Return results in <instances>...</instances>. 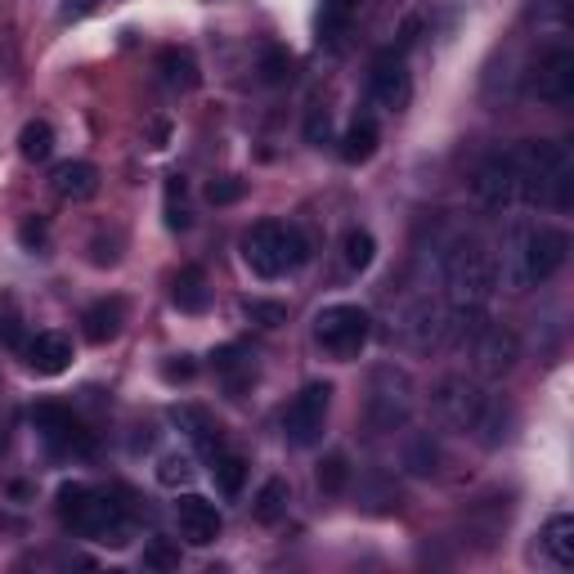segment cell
Segmentation results:
<instances>
[{"mask_svg":"<svg viewBox=\"0 0 574 574\" xmlns=\"http://www.w3.org/2000/svg\"><path fill=\"white\" fill-rule=\"evenodd\" d=\"M0 342H6V346H19V351L28 346V342H23V327H19L14 314H0Z\"/></svg>","mask_w":574,"mask_h":574,"instance_id":"42","label":"cell"},{"mask_svg":"<svg viewBox=\"0 0 574 574\" xmlns=\"http://www.w3.org/2000/svg\"><path fill=\"white\" fill-rule=\"evenodd\" d=\"M242 261L252 265L257 279H283L310 261V242L296 225L261 220V225H252L248 238H242Z\"/></svg>","mask_w":574,"mask_h":574,"instance_id":"4","label":"cell"},{"mask_svg":"<svg viewBox=\"0 0 574 574\" xmlns=\"http://www.w3.org/2000/svg\"><path fill=\"white\" fill-rule=\"evenodd\" d=\"M305 144H314V148L333 144V113H327V108H310V117H305Z\"/></svg>","mask_w":574,"mask_h":574,"instance_id":"35","label":"cell"},{"mask_svg":"<svg viewBox=\"0 0 574 574\" xmlns=\"http://www.w3.org/2000/svg\"><path fill=\"white\" fill-rule=\"evenodd\" d=\"M327 408H333V386L327 382H310L292 404H288V414H283V436L288 445L305 449L323 436V422H327Z\"/></svg>","mask_w":574,"mask_h":574,"instance_id":"8","label":"cell"},{"mask_svg":"<svg viewBox=\"0 0 574 574\" xmlns=\"http://www.w3.org/2000/svg\"><path fill=\"white\" fill-rule=\"evenodd\" d=\"M19 153H23L28 161H45V157L54 153V126H50V122H28V126L19 131Z\"/></svg>","mask_w":574,"mask_h":574,"instance_id":"30","label":"cell"},{"mask_svg":"<svg viewBox=\"0 0 574 574\" xmlns=\"http://www.w3.org/2000/svg\"><path fill=\"white\" fill-rule=\"evenodd\" d=\"M157 480L167 484V489H180L194 480V458L189 453H161L157 458Z\"/></svg>","mask_w":574,"mask_h":574,"instance_id":"32","label":"cell"},{"mask_svg":"<svg viewBox=\"0 0 574 574\" xmlns=\"http://www.w3.org/2000/svg\"><path fill=\"white\" fill-rule=\"evenodd\" d=\"M534 95L543 100V104H570L574 100V50L565 45V41H556V45H547L543 54H539V63H534Z\"/></svg>","mask_w":574,"mask_h":574,"instance_id":"11","label":"cell"},{"mask_svg":"<svg viewBox=\"0 0 574 574\" xmlns=\"http://www.w3.org/2000/svg\"><path fill=\"white\" fill-rule=\"evenodd\" d=\"M198 368H194V359L189 355H176L171 364H161V377H167V382H189Z\"/></svg>","mask_w":574,"mask_h":574,"instance_id":"41","label":"cell"},{"mask_svg":"<svg viewBox=\"0 0 574 574\" xmlns=\"http://www.w3.org/2000/svg\"><path fill=\"white\" fill-rule=\"evenodd\" d=\"M512 427H516V414H512V404L508 399H499V395H489V404H484V414H480V422H476V440L484 445V449H499L508 436H512Z\"/></svg>","mask_w":574,"mask_h":574,"instance_id":"21","label":"cell"},{"mask_svg":"<svg viewBox=\"0 0 574 574\" xmlns=\"http://www.w3.org/2000/svg\"><path fill=\"white\" fill-rule=\"evenodd\" d=\"M368 91H373V104L386 108V113H404L408 100H414V72H408V59L404 50H382L373 59V72H368Z\"/></svg>","mask_w":574,"mask_h":574,"instance_id":"9","label":"cell"},{"mask_svg":"<svg viewBox=\"0 0 574 574\" xmlns=\"http://www.w3.org/2000/svg\"><path fill=\"white\" fill-rule=\"evenodd\" d=\"M144 570H157V574L180 570V547L171 539H148L144 543Z\"/></svg>","mask_w":574,"mask_h":574,"instance_id":"33","label":"cell"},{"mask_svg":"<svg viewBox=\"0 0 574 574\" xmlns=\"http://www.w3.org/2000/svg\"><path fill=\"white\" fill-rule=\"evenodd\" d=\"M23 359H28L32 373L59 377V373H67V364H72V337H63V333H36V337L23 346Z\"/></svg>","mask_w":574,"mask_h":574,"instance_id":"16","label":"cell"},{"mask_svg":"<svg viewBox=\"0 0 574 574\" xmlns=\"http://www.w3.org/2000/svg\"><path fill=\"white\" fill-rule=\"evenodd\" d=\"M211 462H216L211 471H216L220 494H225V499H238V494H242V480H248V462H242L238 453H225V449H220Z\"/></svg>","mask_w":574,"mask_h":574,"instance_id":"27","label":"cell"},{"mask_svg":"<svg viewBox=\"0 0 574 574\" xmlns=\"http://www.w3.org/2000/svg\"><path fill=\"white\" fill-rule=\"evenodd\" d=\"M440 279L458 310H480L499 288V265L476 233H458L440 252Z\"/></svg>","mask_w":574,"mask_h":574,"instance_id":"2","label":"cell"},{"mask_svg":"<svg viewBox=\"0 0 574 574\" xmlns=\"http://www.w3.org/2000/svg\"><path fill=\"white\" fill-rule=\"evenodd\" d=\"M355 10H359V0H323V28L337 32Z\"/></svg>","mask_w":574,"mask_h":574,"instance_id":"37","label":"cell"},{"mask_svg":"<svg viewBox=\"0 0 574 574\" xmlns=\"http://www.w3.org/2000/svg\"><path fill=\"white\" fill-rule=\"evenodd\" d=\"M471 359L480 377H508L521 359V342L512 327H476L471 337Z\"/></svg>","mask_w":574,"mask_h":574,"instance_id":"12","label":"cell"},{"mask_svg":"<svg viewBox=\"0 0 574 574\" xmlns=\"http://www.w3.org/2000/svg\"><path fill=\"white\" fill-rule=\"evenodd\" d=\"M476 198H480V207H489V211L521 207V198H516V161H512V148H508V153H494V157H489L484 167L476 171Z\"/></svg>","mask_w":574,"mask_h":574,"instance_id":"13","label":"cell"},{"mask_svg":"<svg viewBox=\"0 0 574 574\" xmlns=\"http://www.w3.org/2000/svg\"><path fill=\"white\" fill-rule=\"evenodd\" d=\"M176 427L207 453V458H216L220 449H225V436H220V427L211 422V414H207V408H194V404H185V408H176Z\"/></svg>","mask_w":574,"mask_h":574,"instance_id":"20","label":"cell"},{"mask_svg":"<svg viewBox=\"0 0 574 574\" xmlns=\"http://www.w3.org/2000/svg\"><path fill=\"white\" fill-rule=\"evenodd\" d=\"M431 399H436L440 422L453 427V431H476V422H480V414H484V404H489L484 386L471 382V377H445V382L436 386Z\"/></svg>","mask_w":574,"mask_h":574,"instance_id":"10","label":"cell"},{"mask_svg":"<svg viewBox=\"0 0 574 574\" xmlns=\"http://www.w3.org/2000/svg\"><path fill=\"white\" fill-rule=\"evenodd\" d=\"M373 337V319L364 305H327L314 314V342L327 359H337V364H351L364 355Z\"/></svg>","mask_w":574,"mask_h":574,"instance_id":"5","label":"cell"},{"mask_svg":"<svg viewBox=\"0 0 574 574\" xmlns=\"http://www.w3.org/2000/svg\"><path fill=\"white\" fill-rule=\"evenodd\" d=\"M171 301L180 314H202L211 305V288H207V270L202 265H185L171 283Z\"/></svg>","mask_w":574,"mask_h":574,"instance_id":"22","label":"cell"},{"mask_svg":"<svg viewBox=\"0 0 574 574\" xmlns=\"http://www.w3.org/2000/svg\"><path fill=\"white\" fill-rule=\"evenodd\" d=\"M404 467H408V476H436L440 471V445L431 436H414L404 445Z\"/></svg>","mask_w":574,"mask_h":574,"instance_id":"26","label":"cell"},{"mask_svg":"<svg viewBox=\"0 0 574 574\" xmlns=\"http://www.w3.org/2000/svg\"><path fill=\"white\" fill-rule=\"evenodd\" d=\"M399 337H404L408 346H418V351L445 346V314H440L431 301H414V305L399 314Z\"/></svg>","mask_w":574,"mask_h":574,"instance_id":"15","label":"cell"},{"mask_svg":"<svg viewBox=\"0 0 574 574\" xmlns=\"http://www.w3.org/2000/svg\"><path fill=\"white\" fill-rule=\"evenodd\" d=\"M377 122L373 117H355L351 126H346V135H342V161L346 167H364V161L377 153Z\"/></svg>","mask_w":574,"mask_h":574,"instance_id":"23","label":"cell"},{"mask_svg":"<svg viewBox=\"0 0 574 574\" xmlns=\"http://www.w3.org/2000/svg\"><path fill=\"white\" fill-rule=\"evenodd\" d=\"M189 225H194L189 185H185V176H171V180H167V229H171V233H185Z\"/></svg>","mask_w":574,"mask_h":574,"instance_id":"28","label":"cell"},{"mask_svg":"<svg viewBox=\"0 0 574 574\" xmlns=\"http://www.w3.org/2000/svg\"><path fill=\"white\" fill-rule=\"evenodd\" d=\"M19 242H23V248L28 252H45V242H50V225L45 220H23V229H19Z\"/></svg>","mask_w":574,"mask_h":574,"instance_id":"38","label":"cell"},{"mask_svg":"<svg viewBox=\"0 0 574 574\" xmlns=\"http://www.w3.org/2000/svg\"><path fill=\"white\" fill-rule=\"evenodd\" d=\"M50 189L63 202H91L100 194V171L91 167V161H59L54 176H50Z\"/></svg>","mask_w":574,"mask_h":574,"instance_id":"17","label":"cell"},{"mask_svg":"<svg viewBox=\"0 0 574 574\" xmlns=\"http://www.w3.org/2000/svg\"><path fill=\"white\" fill-rule=\"evenodd\" d=\"M122 323H126V301L104 296V301H95L86 314H81V333H86L91 346H108L122 333Z\"/></svg>","mask_w":574,"mask_h":574,"instance_id":"18","label":"cell"},{"mask_svg":"<svg viewBox=\"0 0 574 574\" xmlns=\"http://www.w3.org/2000/svg\"><path fill=\"white\" fill-rule=\"evenodd\" d=\"M570 257V233L556 225H508L503 233V288L508 292H534L539 283H547Z\"/></svg>","mask_w":574,"mask_h":574,"instance_id":"1","label":"cell"},{"mask_svg":"<svg viewBox=\"0 0 574 574\" xmlns=\"http://www.w3.org/2000/svg\"><path fill=\"white\" fill-rule=\"evenodd\" d=\"M543 552L552 556V565L556 570H570L574 565V516H565V512H556L547 525H543Z\"/></svg>","mask_w":574,"mask_h":574,"instance_id":"24","label":"cell"},{"mask_svg":"<svg viewBox=\"0 0 574 574\" xmlns=\"http://www.w3.org/2000/svg\"><path fill=\"white\" fill-rule=\"evenodd\" d=\"M117 248H122L117 238H104V233H100V238L91 242V265H100V270L117 265V261H122V252H117Z\"/></svg>","mask_w":574,"mask_h":574,"instance_id":"39","label":"cell"},{"mask_svg":"<svg viewBox=\"0 0 574 574\" xmlns=\"http://www.w3.org/2000/svg\"><path fill=\"white\" fill-rule=\"evenodd\" d=\"M314 480H319L323 494H346V484H351V462H346V453H327V458L319 462Z\"/></svg>","mask_w":574,"mask_h":574,"instance_id":"31","label":"cell"},{"mask_svg":"<svg viewBox=\"0 0 574 574\" xmlns=\"http://www.w3.org/2000/svg\"><path fill=\"white\" fill-rule=\"evenodd\" d=\"M59 521L81 539H100L113 547H122L131 534L126 503H113V494H95L91 484H76V480L59 489Z\"/></svg>","mask_w":574,"mask_h":574,"instance_id":"3","label":"cell"},{"mask_svg":"<svg viewBox=\"0 0 574 574\" xmlns=\"http://www.w3.org/2000/svg\"><path fill=\"white\" fill-rule=\"evenodd\" d=\"M261 76L270 81V86H283V81L292 76V54L288 50H265V59H261Z\"/></svg>","mask_w":574,"mask_h":574,"instance_id":"36","label":"cell"},{"mask_svg":"<svg viewBox=\"0 0 574 574\" xmlns=\"http://www.w3.org/2000/svg\"><path fill=\"white\" fill-rule=\"evenodd\" d=\"M32 427H36V436L54 449V453H72V458H91L95 453V436L86 431V422H81L72 408H63V404H36L32 408Z\"/></svg>","mask_w":574,"mask_h":574,"instance_id":"7","label":"cell"},{"mask_svg":"<svg viewBox=\"0 0 574 574\" xmlns=\"http://www.w3.org/2000/svg\"><path fill=\"white\" fill-rule=\"evenodd\" d=\"M176 525H180V539H185V543L211 547V543L220 539V530H225V516H220V508H216L211 499H202V494H180V499H176Z\"/></svg>","mask_w":574,"mask_h":574,"instance_id":"14","label":"cell"},{"mask_svg":"<svg viewBox=\"0 0 574 574\" xmlns=\"http://www.w3.org/2000/svg\"><path fill=\"white\" fill-rule=\"evenodd\" d=\"M288 503H292V484L274 476V480H265V484H261V494H257L252 512H257V521H261V525H279V521L288 516Z\"/></svg>","mask_w":574,"mask_h":574,"instance_id":"25","label":"cell"},{"mask_svg":"<svg viewBox=\"0 0 574 574\" xmlns=\"http://www.w3.org/2000/svg\"><path fill=\"white\" fill-rule=\"evenodd\" d=\"M373 257H377V242H373V233L368 229H351L346 238H342V261H346V270H368L373 265Z\"/></svg>","mask_w":574,"mask_h":574,"instance_id":"29","label":"cell"},{"mask_svg":"<svg viewBox=\"0 0 574 574\" xmlns=\"http://www.w3.org/2000/svg\"><path fill=\"white\" fill-rule=\"evenodd\" d=\"M414 418V377L395 364L373 368L368 377V422L373 431H399Z\"/></svg>","mask_w":574,"mask_h":574,"instance_id":"6","label":"cell"},{"mask_svg":"<svg viewBox=\"0 0 574 574\" xmlns=\"http://www.w3.org/2000/svg\"><path fill=\"white\" fill-rule=\"evenodd\" d=\"M242 194H248V185H242V180H211V185H207V198H211L216 207H229V202H238Z\"/></svg>","mask_w":574,"mask_h":574,"instance_id":"40","label":"cell"},{"mask_svg":"<svg viewBox=\"0 0 574 574\" xmlns=\"http://www.w3.org/2000/svg\"><path fill=\"white\" fill-rule=\"evenodd\" d=\"M157 81H161L167 91H176V95L198 91V81H202L198 59H194L189 50H180V45H167V50L157 54Z\"/></svg>","mask_w":574,"mask_h":574,"instance_id":"19","label":"cell"},{"mask_svg":"<svg viewBox=\"0 0 574 574\" xmlns=\"http://www.w3.org/2000/svg\"><path fill=\"white\" fill-rule=\"evenodd\" d=\"M242 314H248L252 323H261V327H279V323H288V305H279V301H261V296L242 301Z\"/></svg>","mask_w":574,"mask_h":574,"instance_id":"34","label":"cell"}]
</instances>
